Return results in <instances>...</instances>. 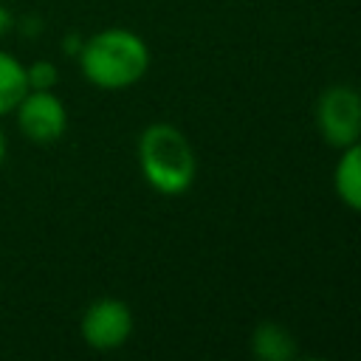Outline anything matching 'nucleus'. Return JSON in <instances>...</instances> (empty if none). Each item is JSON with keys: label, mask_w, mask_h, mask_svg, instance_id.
Wrapping results in <instances>:
<instances>
[{"label": "nucleus", "mask_w": 361, "mask_h": 361, "mask_svg": "<svg viewBox=\"0 0 361 361\" xmlns=\"http://www.w3.org/2000/svg\"><path fill=\"white\" fill-rule=\"evenodd\" d=\"M79 68L85 79L102 90H124L149 68L147 42L127 28H104L82 42Z\"/></svg>", "instance_id": "1"}, {"label": "nucleus", "mask_w": 361, "mask_h": 361, "mask_svg": "<svg viewBox=\"0 0 361 361\" xmlns=\"http://www.w3.org/2000/svg\"><path fill=\"white\" fill-rule=\"evenodd\" d=\"M138 166L144 180L161 195H183L197 172L192 144L186 135L166 124H149L138 138Z\"/></svg>", "instance_id": "2"}, {"label": "nucleus", "mask_w": 361, "mask_h": 361, "mask_svg": "<svg viewBox=\"0 0 361 361\" xmlns=\"http://www.w3.org/2000/svg\"><path fill=\"white\" fill-rule=\"evenodd\" d=\"M316 124L330 147H350L361 138V93L350 85L322 90L316 102Z\"/></svg>", "instance_id": "3"}, {"label": "nucleus", "mask_w": 361, "mask_h": 361, "mask_svg": "<svg viewBox=\"0 0 361 361\" xmlns=\"http://www.w3.org/2000/svg\"><path fill=\"white\" fill-rule=\"evenodd\" d=\"M17 130L34 144H54L68 130V110L51 90H31L14 107Z\"/></svg>", "instance_id": "4"}, {"label": "nucleus", "mask_w": 361, "mask_h": 361, "mask_svg": "<svg viewBox=\"0 0 361 361\" xmlns=\"http://www.w3.org/2000/svg\"><path fill=\"white\" fill-rule=\"evenodd\" d=\"M79 330L87 347L102 350V353L118 350L121 344H127L133 333V310L121 299L102 296L85 307Z\"/></svg>", "instance_id": "5"}, {"label": "nucleus", "mask_w": 361, "mask_h": 361, "mask_svg": "<svg viewBox=\"0 0 361 361\" xmlns=\"http://www.w3.org/2000/svg\"><path fill=\"white\" fill-rule=\"evenodd\" d=\"M333 183L344 206L361 214V141L344 147V155L338 158L333 172Z\"/></svg>", "instance_id": "6"}, {"label": "nucleus", "mask_w": 361, "mask_h": 361, "mask_svg": "<svg viewBox=\"0 0 361 361\" xmlns=\"http://www.w3.org/2000/svg\"><path fill=\"white\" fill-rule=\"evenodd\" d=\"M251 353L262 361H288L296 355L293 333L276 322H262L251 336Z\"/></svg>", "instance_id": "7"}, {"label": "nucleus", "mask_w": 361, "mask_h": 361, "mask_svg": "<svg viewBox=\"0 0 361 361\" xmlns=\"http://www.w3.org/2000/svg\"><path fill=\"white\" fill-rule=\"evenodd\" d=\"M28 93V76H25V65L0 48V118L14 113L17 102Z\"/></svg>", "instance_id": "8"}, {"label": "nucleus", "mask_w": 361, "mask_h": 361, "mask_svg": "<svg viewBox=\"0 0 361 361\" xmlns=\"http://www.w3.org/2000/svg\"><path fill=\"white\" fill-rule=\"evenodd\" d=\"M25 76H28V87L31 90H51L56 85V79H59L56 68L51 62H45V59L25 65Z\"/></svg>", "instance_id": "9"}, {"label": "nucleus", "mask_w": 361, "mask_h": 361, "mask_svg": "<svg viewBox=\"0 0 361 361\" xmlns=\"http://www.w3.org/2000/svg\"><path fill=\"white\" fill-rule=\"evenodd\" d=\"M6 155H8V141H6V133L0 130V166L6 164Z\"/></svg>", "instance_id": "10"}, {"label": "nucleus", "mask_w": 361, "mask_h": 361, "mask_svg": "<svg viewBox=\"0 0 361 361\" xmlns=\"http://www.w3.org/2000/svg\"><path fill=\"white\" fill-rule=\"evenodd\" d=\"M0 3H3V0H0Z\"/></svg>", "instance_id": "11"}]
</instances>
